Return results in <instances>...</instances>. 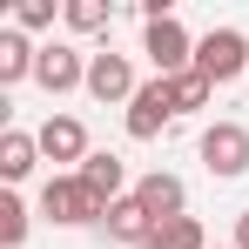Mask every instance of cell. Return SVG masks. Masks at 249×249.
<instances>
[{
	"label": "cell",
	"mask_w": 249,
	"mask_h": 249,
	"mask_svg": "<svg viewBox=\"0 0 249 249\" xmlns=\"http://www.w3.org/2000/svg\"><path fill=\"white\" fill-rule=\"evenodd\" d=\"M41 215H47V222H61V229H81V222H101V215H108V202L88 189L81 175H47Z\"/></svg>",
	"instance_id": "1"
},
{
	"label": "cell",
	"mask_w": 249,
	"mask_h": 249,
	"mask_svg": "<svg viewBox=\"0 0 249 249\" xmlns=\"http://www.w3.org/2000/svg\"><path fill=\"white\" fill-rule=\"evenodd\" d=\"M196 74H209V81H236V74H249V41L236 34V27H209L202 41H196Z\"/></svg>",
	"instance_id": "2"
},
{
	"label": "cell",
	"mask_w": 249,
	"mask_h": 249,
	"mask_svg": "<svg viewBox=\"0 0 249 249\" xmlns=\"http://www.w3.org/2000/svg\"><path fill=\"white\" fill-rule=\"evenodd\" d=\"M202 162L215 182H236V175H249V128L243 122H215L202 128Z\"/></svg>",
	"instance_id": "3"
},
{
	"label": "cell",
	"mask_w": 249,
	"mask_h": 249,
	"mask_svg": "<svg viewBox=\"0 0 249 249\" xmlns=\"http://www.w3.org/2000/svg\"><path fill=\"white\" fill-rule=\"evenodd\" d=\"M168 122H175V94H168V81H142L135 101H128V135H135V142H155Z\"/></svg>",
	"instance_id": "4"
},
{
	"label": "cell",
	"mask_w": 249,
	"mask_h": 249,
	"mask_svg": "<svg viewBox=\"0 0 249 249\" xmlns=\"http://www.w3.org/2000/svg\"><path fill=\"white\" fill-rule=\"evenodd\" d=\"M34 81L47 94H74V88H88V54H74L68 41H47L41 61H34Z\"/></svg>",
	"instance_id": "5"
},
{
	"label": "cell",
	"mask_w": 249,
	"mask_h": 249,
	"mask_svg": "<svg viewBox=\"0 0 249 249\" xmlns=\"http://www.w3.org/2000/svg\"><path fill=\"white\" fill-rule=\"evenodd\" d=\"M135 202L155 215V229L162 222H175V215H189V189H182V175H168V168H155V175H142L135 182Z\"/></svg>",
	"instance_id": "6"
},
{
	"label": "cell",
	"mask_w": 249,
	"mask_h": 249,
	"mask_svg": "<svg viewBox=\"0 0 249 249\" xmlns=\"http://www.w3.org/2000/svg\"><path fill=\"white\" fill-rule=\"evenodd\" d=\"M88 94L94 101H135V68H128V54H88Z\"/></svg>",
	"instance_id": "7"
},
{
	"label": "cell",
	"mask_w": 249,
	"mask_h": 249,
	"mask_svg": "<svg viewBox=\"0 0 249 249\" xmlns=\"http://www.w3.org/2000/svg\"><path fill=\"white\" fill-rule=\"evenodd\" d=\"M74 175H81V182H88V189H94L108 209L122 202V196H135V189H128V162H122V155H108V148H94V155H88Z\"/></svg>",
	"instance_id": "8"
},
{
	"label": "cell",
	"mask_w": 249,
	"mask_h": 249,
	"mask_svg": "<svg viewBox=\"0 0 249 249\" xmlns=\"http://www.w3.org/2000/svg\"><path fill=\"white\" fill-rule=\"evenodd\" d=\"M41 155L47 162H88L94 148H88V128L74 115H47L41 122Z\"/></svg>",
	"instance_id": "9"
},
{
	"label": "cell",
	"mask_w": 249,
	"mask_h": 249,
	"mask_svg": "<svg viewBox=\"0 0 249 249\" xmlns=\"http://www.w3.org/2000/svg\"><path fill=\"white\" fill-rule=\"evenodd\" d=\"M101 229H108V243H142V249H148V236H155V215L135 202V196H122V202L101 215Z\"/></svg>",
	"instance_id": "10"
},
{
	"label": "cell",
	"mask_w": 249,
	"mask_h": 249,
	"mask_svg": "<svg viewBox=\"0 0 249 249\" xmlns=\"http://www.w3.org/2000/svg\"><path fill=\"white\" fill-rule=\"evenodd\" d=\"M41 162V135H27V128H7L0 135V182H27Z\"/></svg>",
	"instance_id": "11"
},
{
	"label": "cell",
	"mask_w": 249,
	"mask_h": 249,
	"mask_svg": "<svg viewBox=\"0 0 249 249\" xmlns=\"http://www.w3.org/2000/svg\"><path fill=\"white\" fill-rule=\"evenodd\" d=\"M34 61H41V47L27 41L20 27H7V34H0V88L27 81V74H34Z\"/></svg>",
	"instance_id": "12"
},
{
	"label": "cell",
	"mask_w": 249,
	"mask_h": 249,
	"mask_svg": "<svg viewBox=\"0 0 249 249\" xmlns=\"http://www.w3.org/2000/svg\"><path fill=\"white\" fill-rule=\"evenodd\" d=\"M148 249H209V236H202L196 215H175V222H162V229L148 236Z\"/></svg>",
	"instance_id": "13"
},
{
	"label": "cell",
	"mask_w": 249,
	"mask_h": 249,
	"mask_svg": "<svg viewBox=\"0 0 249 249\" xmlns=\"http://www.w3.org/2000/svg\"><path fill=\"white\" fill-rule=\"evenodd\" d=\"M168 94H175V115H196V108H209V94H215V81L189 68V74H175V81H168Z\"/></svg>",
	"instance_id": "14"
},
{
	"label": "cell",
	"mask_w": 249,
	"mask_h": 249,
	"mask_svg": "<svg viewBox=\"0 0 249 249\" xmlns=\"http://www.w3.org/2000/svg\"><path fill=\"white\" fill-rule=\"evenodd\" d=\"M108 14H115L108 0H68V7H61V20H68L74 34H101V27H108Z\"/></svg>",
	"instance_id": "15"
},
{
	"label": "cell",
	"mask_w": 249,
	"mask_h": 249,
	"mask_svg": "<svg viewBox=\"0 0 249 249\" xmlns=\"http://www.w3.org/2000/svg\"><path fill=\"white\" fill-rule=\"evenodd\" d=\"M20 243H27V202L7 189L0 196V249H20Z\"/></svg>",
	"instance_id": "16"
},
{
	"label": "cell",
	"mask_w": 249,
	"mask_h": 249,
	"mask_svg": "<svg viewBox=\"0 0 249 249\" xmlns=\"http://www.w3.org/2000/svg\"><path fill=\"white\" fill-rule=\"evenodd\" d=\"M14 20H20V34H41V27H54V0H20Z\"/></svg>",
	"instance_id": "17"
},
{
	"label": "cell",
	"mask_w": 249,
	"mask_h": 249,
	"mask_svg": "<svg viewBox=\"0 0 249 249\" xmlns=\"http://www.w3.org/2000/svg\"><path fill=\"white\" fill-rule=\"evenodd\" d=\"M229 249H249V209L236 215V243H229Z\"/></svg>",
	"instance_id": "18"
}]
</instances>
